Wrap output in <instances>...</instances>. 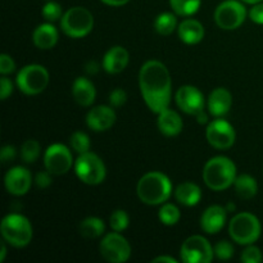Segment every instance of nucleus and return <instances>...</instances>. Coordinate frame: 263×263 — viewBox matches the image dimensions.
Here are the masks:
<instances>
[{"mask_svg":"<svg viewBox=\"0 0 263 263\" xmlns=\"http://www.w3.org/2000/svg\"><path fill=\"white\" fill-rule=\"evenodd\" d=\"M182 120L172 109H164L158 113V128L163 135L166 136H176L181 133L182 130Z\"/></svg>","mask_w":263,"mask_h":263,"instance_id":"obj_21","label":"nucleus"},{"mask_svg":"<svg viewBox=\"0 0 263 263\" xmlns=\"http://www.w3.org/2000/svg\"><path fill=\"white\" fill-rule=\"evenodd\" d=\"M229 233L235 243L240 246H251L261 236V222L252 213H238L229 225Z\"/></svg>","mask_w":263,"mask_h":263,"instance_id":"obj_5","label":"nucleus"},{"mask_svg":"<svg viewBox=\"0 0 263 263\" xmlns=\"http://www.w3.org/2000/svg\"><path fill=\"white\" fill-rule=\"evenodd\" d=\"M73 159L69 149L63 144H53L49 146L44 156L45 168L51 175H64L71 170Z\"/></svg>","mask_w":263,"mask_h":263,"instance_id":"obj_12","label":"nucleus"},{"mask_svg":"<svg viewBox=\"0 0 263 263\" xmlns=\"http://www.w3.org/2000/svg\"><path fill=\"white\" fill-rule=\"evenodd\" d=\"M58 31L54 27L51 23H44L36 27L33 31V44L37 46L39 49L43 50H48V49L54 48V45L58 41Z\"/></svg>","mask_w":263,"mask_h":263,"instance_id":"obj_23","label":"nucleus"},{"mask_svg":"<svg viewBox=\"0 0 263 263\" xmlns=\"http://www.w3.org/2000/svg\"><path fill=\"white\" fill-rule=\"evenodd\" d=\"M69 143H71L72 149L79 154L86 153L90 149L89 136L85 133H82V131H76V133L72 134L71 139H69Z\"/></svg>","mask_w":263,"mask_h":263,"instance_id":"obj_31","label":"nucleus"},{"mask_svg":"<svg viewBox=\"0 0 263 263\" xmlns=\"http://www.w3.org/2000/svg\"><path fill=\"white\" fill-rule=\"evenodd\" d=\"M241 2L247 3V4H257V3H262L263 0H241Z\"/></svg>","mask_w":263,"mask_h":263,"instance_id":"obj_47","label":"nucleus"},{"mask_svg":"<svg viewBox=\"0 0 263 263\" xmlns=\"http://www.w3.org/2000/svg\"><path fill=\"white\" fill-rule=\"evenodd\" d=\"M180 256L185 263H210L212 262L215 251L207 239L200 235H193L184 241Z\"/></svg>","mask_w":263,"mask_h":263,"instance_id":"obj_9","label":"nucleus"},{"mask_svg":"<svg viewBox=\"0 0 263 263\" xmlns=\"http://www.w3.org/2000/svg\"><path fill=\"white\" fill-rule=\"evenodd\" d=\"M226 217H228V210L221 205H211L200 218V226L202 230L207 234H217L223 229L226 223Z\"/></svg>","mask_w":263,"mask_h":263,"instance_id":"obj_17","label":"nucleus"},{"mask_svg":"<svg viewBox=\"0 0 263 263\" xmlns=\"http://www.w3.org/2000/svg\"><path fill=\"white\" fill-rule=\"evenodd\" d=\"M215 256L217 257L218 259H221V261H228V259H230L231 257L234 256V247L233 244L229 243V241H220V243L216 244L215 247Z\"/></svg>","mask_w":263,"mask_h":263,"instance_id":"obj_34","label":"nucleus"},{"mask_svg":"<svg viewBox=\"0 0 263 263\" xmlns=\"http://www.w3.org/2000/svg\"><path fill=\"white\" fill-rule=\"evenodd\" d=\"M116 122V112L113 107L107 105H98L89 110L86 116V123L89 128L97 133L107 131L115 125Z\"/></svg>","mask_w":263,"mask_h":263,"instance_id":"obj_16","label":"nucleus"},{"mask_svg":"<svg viewBox=\"0 0 263 263\" xmlns=\"http://www.w3.org/2000/svg\"><path fill=\"white\" fill-rule=\"evenodd\" d=\"M13 91V84L8 77L3 76L0 80V98L2 100H5Z\"/></svg>","mask_w":263,"mask_h":263,"instance_id":"obj_39","label":"nucleus"},{"mask_svg":"<svg viewBox=\"0 0 263 263\" xmlns=\"http://www.w3.org/2000/svg\"><path fill=\"white\" fill-rule=\"evenodd\" d=\"M246 17V7L236 0H226L221 3L215 12L216 23L222 30H235L240 27Z\"/></svg>","mask_w":263,"mask_h":263,"instance_id":"obj_10","label":"nucleus"},{"mask_svg":"<svg viewBox=\"0 0 263 263\" xmlns=\"http://www.w3.org/2000/svg\"><path fill=\"white\" fill-rule=\"evenodd\" d=\"M127 100V94L123 89H116L110 92L109 95V104L112 105L113 108H120L122 107L123 104Z\"/></svg>","mask_w":263,"mask_h":263,"instance_id":"obj_36","label":"nucleus"},{"mask_svg":"<svg viewBox=\"0 0 263 263\" xmlns=\"http://www.w3.org/2000/svg\"><path fill=\"white\" fill-rule=\"evenodd\" d=\"M236 179V167L228 157H213L205 163L203 170V180L210 189L221 192L231 185Z\"/></svg>","mask_w":263,"mask_h":263,"instance_id":"obj_3","label":"nucleus"},{"mask_svg":"<svg viewBox=\"0 0 263 263\" xmlns=\"http://www.w3.org/2000/svg\"><path fill=\"white\" fill-rule=\"evenodd\" d=\"M74 171L77 177L87 185H99L107 176L105 164L99 157L91 152L80 154L74 162Z\"/></svg>","mask_w":263,"mask_h":263,"instance_id":"obj_7","label":"nucleus"},{"mask_svg":"<svg viewBox=\"0 0 263 263\" xmlns=\"http://www.w3.org/2000/svg\"><path fill=\"white\" fill-rule=\"evenodd\" d=\"M263 259L261 249L254 246H249L241 253V261L244 263H261Z\"/></svg>","mask_w":263,"mask_h":263,"instance_id":"obj_35","label":"nucleus"},{"mask_svg":"<svg viewBox=\"0 0 263 263\" xmlns=\"http://www.w3.org/2000/svg\"><path fill=\"white\" fill-rule=\"evenodd\" d=\"M14 69L15 63L12 59V57H9L8 54H2V55H0V73H2L3 76H5V74L12 73Z\"/></svg>","mask_w":263,"mask_h":263,"instance_id":"obj_37","label":"nucleus"},{"mask_svg":"<svg viewBox=\"0 0 263 263\" xmlns=\"http://www.w3.org/2000/svg\"><path fill=\"white\" fill-rule=\"evenodd\" d=\"M61 27L69 37H84L91 32L94 27V17L86 8L73 7L62 15Z\"/></svg>","mask_w":263,"mask_h":263,"instance_id":"obj_6","label":"nucleus"},{"mask_svg":"<svg viewBox=\"0 0 263 263\" xmlns=\"http://www.w3.org/2000/svg\"><path fill=\"white\" fill-rule=\"evenodd\" d=\"M43 15L48 22H55L62 17V7L55 2H49L44 5Z\"/></svg>","mask_w":263,"mask_h":263,"instance_id":"obj_33","label":"nucleus"},{"mask_svg":"<svg viewBox=\"0 0 263 263\" xmlns=\"http://www.w3.org/2000/svg\"><path fill=\"white\" fill-rule=\"evenodd\" d=\"M4 184L8 193L15 197H22L27 194L30 190L32 185V176H31V172L25 167H13L5 175Z\"/></svg>","mask_w":263,"mask_h":263,"instance_id":"obj_15","label":"nucleus"},{"mask_svg":"<svg viewBox=\"0 0 263 263\" xmlns=\"http://www.w3.org/2000/svg\"><path fill=\"white\" fill-rule=\"evenodd\" d=\"M207 140L213 148L216 149H229L234 145L236 139L235 130L228 121L222 118L212 121L205 130Z\"/></svg>","mask_w":263,"mask_h":263,"instance_id":"obj_13","label":"nucleus"},{"mask_svg":"<svg viewBox=\"0 0 263 263\" xmlns=\"http://www.w3.org/2000/svg\"><path fill=\"white\" fill-rule=\"evenodd\" d=\"M202 0H170L171 8L177 15L189 17L197 13L200 8Z\"/></svg>","mask_w":263,"mask_h":263,"instance_id":"obj_28","label":"nucleus"},{"mask_svg":"<svg viewBox=\"0 0 263 263\" xmlns=\"http://www.w3.org/2000/svg\"><path fill=\"white\" fill-rule=\"evenodd\" d=\"M50 175L51 174L48 171V170L44 172H39V174L36 175V179H35V182L36 185H37V187H40V189H45V187L50 186L51 185Z\"/></svg>","mask_w":263,"mask_h":263,"instance_id":"obj_40","label":"nucleus"},{"mask_svg":"<svg viewBox=\"0 0 263 263\" xmlns=\"http://www.w3.org/2000/svg\"><path fill=\"white\" fill-rule=\"evenodd\" d=\"M234 187H235V194L238 195L240 199H252L256 197L257 192H258V185L254 177L251 175H240L234 181Z\"/></svg>","mask_w":263,"mask_h":263,"instance_id":"obj_25","label":"nucleus"},{"mask_svg":"<svg viewBox=\"0 0 263 263\" xmlns=\"http://www.w3.org/2000/svg\"><path fill=\"white\" fill-rule=\"evenodd\" d=\"M87 72L89 73H97L98 72V64L95 62H90L89 66H87Z\"/></svg>","mask_w":263,"mask_h":263,"instance_id":"obj_45","label":"nucleus"},{"mask_svg":"<svg viewBox=\"0 0 263 263\" xmlns=\"http://www.w3.org/2000/svg\"><path fill=\"white\" fill-rule=\"evenodd\" d=\"M175 197L180 204L186 205V207H194L202 199V190L194 182L186 181L177 185V187L175 189Z\"/></svg>","mask_w":263,"mask_h":263,"instance_id":"obj_24","label":"nucleus"},{"mask_svg":"<svg viewBox=\"0 0 263 263\" xmlns=\"http://www.w3.org/2000/svg\"><path fill=\"white\" fill-rule=\"evenodd\" d=\"M72 94H73L74 100L82 107H90L97 97L95 86L90 80L85 79V77H79L74 80L73 86H72Z\"/></svg>","mask_w":263,"mask_h":263,"instance_id":"obj_20","label":"nucleus"},{"mask_svg":"<svg viewBox=\"0 0 263 263\" xmlns=\"http://www.w3.org/2000/svg\"><path fill=\"white\" fill-rule=\"evenodd\" d=\"M3 239L15 248H23L32 240V226L22 215L12 213L3 218L2 226Z\"/></svg>","mask_w":263,"mask_h":263,"instance_id":"obj_4","label":"nucleus"},{"mask_svg":"<svg viewBox=\"0 0 263 263\" xmlns=\"http://www.w3.org/2000/svg\"><path fill=\"white\" fill-rule=\"evenodd\" d=\"M234 208H235V207H234V204H229L228 207H226V210H228V212H230V211H233Z\"/></svg>","mask_w":263,"mask_h":263,"instance_id":"obj_48","label":"nucleus"},{"mask_svg":"<svg viewBox=\"0 0 263 263\" xmlns=\"http://www.w3.org/2000/svg\"><path fill=\"white\" fill-rule=\"evenodd\" d=\"M233 97L225 87H218L211 92L208 98V109L213 117H222L230 110Z\"/></svg>","mask_w":263,"mask_h":263,"instance_id":"obj_19","label":"nucleus"},{"mask_svg":"<svg viewBox=\"0 0 263 263\" xmlns=\"http://www.w3.org/2000/svg\"><path fill=\"white\" fill-rule=\"evenodd\" d=\"M159 220L163 225L174 226L179 222L180 220V211L179 208L171 203H163V205L159 210Z\"/></svg>","mask_w":263,"mask_h":263,"instance_id":"obj_29","label":"nucleus"},{"mask_svg":"<svg viewBox=\"0 0 263 263\" xmlns=\"http://www.w3.org/2000/svg\"><path fill=\"white\" fill-rule=\"evenodd\" d=\"M105 230V225L100 218L98 217H87L80 223L79 231L84 238L86 239H97L103 235Z\"/></svg>","mask_w":263,"mask_h":263,"instance_id":"obj_26","label":"nucleus"},{"mask_svg":"<svg viewBox=\"0 0 263 263\" xmlns=\"http://www.w3.org/2000/svg\"><path fill=\"white\" fill-rule=\"evenodd\" d=\"M158 262L177 263V259L172 258V257H168V256H161V257H157V258H154V259H153V263H158Z\"/></svg>","mask_w":263,"mask_h":263,"instance_id":"obj_43","label":"nucleus"},{"mask_svg":"<svg viewBox=\"0 0 263 263\" xmlns=\"http://www.w3.org/2000/svg\"><path fill=\"white\" fill-rule=\"evenodd\" d=\"M0 158H2L3 163L5 162H12L15 158V148L12 145L3 146L2 152H0Z\"/></svg>","mask_w":263,"mask_h":263,"instance_id":"obj_41","label":"nucleus"},{"mask_svg":"<svg viewBox=\"0 0 263 263\" xmlns=\"http://www.w3.org/2000/svg\"><path fill=\"white\" fill-rule=\"evenodd\" d=\"M17 86L23 94L37 95L46 89L49 84V72L40 64H28L17 73Z\"/></svg>","mask_w":263,"mask_h":263,"instance_id":"obj_8","label":"nucleus"},{"mask_svg":"<svg viewBox=\"0 0 263 263\" xmlns=\"http://www.w3.org/2000/svg\"><path fill=\"white\" fill-rule=\"evenodd\" d=\"M139 86L144 102L154 113L167 109L171 102L172 84L171 76L163 63L158 61H148L139 72Z\"/></svg>","mask_w":263,"mask_h":263,"instance_id":"obj_1","label":"nucleus"},{"mask_svg":"<svg viewBox=\"0 0 263 263\" xmlns=\"http://www.w3.org/2000/svg\"><path fill=\"white\" fill-rule=\"evenodd\" d=\"M128 222H130V218H128V215L125 211L117 210L110 215L109 225L110 228L115 231H117V233L126 230L128 226Z\"/></svg>","mask_w":263,"mask_h":263,"instance_id":"obj_32","label":"nucleus"},{"mask_svg":"<svg viewBox=\"0 0 263 263\" xmlns=\"http://www.w3.org/2000/svg\"><path fill=\"white\" fill-rule=\"evenodd\" d=\"M5 256H7V246H5V241H2V252H0V262H4Z\"/></svg>","mask_w":263,"mask_h":263,"instance_id":"obj_46","label":"nucleus"},{"mask_svg":"<svg viewBox=\"0 0 263 263\" xmlns=\"http://www.w3.org/2000/svg\"><path fill=\"white\" fill-rule=\"evenodd\" d=\"M100 2H103L107 5H110V7H121V5L127 4L130 0H100Z\"/></svg>","mask_w":263,"mask_h":263,"instance_id":"obj_42","label":"nucleus"},{"mask_svg":"<svg viewBox=\"0 0 263 263\" xmlns=\"http://www.w3.org/2000/svg\"><path fill=\"white\" fill-rule=\"evenodd\" d=\"M136 192L141 202L145 204H163L171 197L172 184L162 172H148L139 180Z\"/></svg>","mask_w":263,"mask_h":263,"instance_id":"obj_2","label":"nucleus"},{"mask_svg":"<svg viewBox=\"0 0 263 263\" xmlns=\"http://www.w3.org/2000/svg\"><path fill=\"white\" fill-rule=\"evenodd\" d=\"M176 103L182 112L190 116H197L204 109V97L199 89L192 85H185L177 90Z\"/></svg>","mask_w":263,"mask_h":263,"instance_id":"obj_14","label":"nucleus"},{"mask_svg":"<svg viewBox=\"0 0 263 263\" xmlns=\"http://www.w3.org/2000/svg\"><path fill=\"white\" fill-rule=\"evenodd\" d=\"M21 156L25 163H33L40 156V144L33 139L26 140L21 148Z\"/></svg>","mask_w":263,"mask_h":263,"instance_id":"obj_30","label":"nucleus"},{"mask_svg":"<svg viewBox=\"0 0 263 263\" xmlns=\"http://www.w3.org/2000/svg\"><path fill=\"white\" fill-rule=\"evenodd\" d=\"M195 117L198 118V122L202 123V125H203V123H207L208 122L207 115H205V113H204V110H202V112H200V113H198V115L195 116Z\"/></svg>","mask_w":263,"mask_h":263,"instance_id":"obj_44","label":"nucleus"},{"mask_svg":"<svg viewBox=\"0 0 263 263\" xmlns=\"http://www.w3.org/2000/svg\"><path fill=\"white\" fill-rule=\"evenodd\" d=\"M128 51L123 46H113L103 58V68L108 73H121L128 64Z\"/></svg>","mask_w":263,"mask_h":263,"instance_id":"obj_18","label":"nucleus"},{"mask_svg":"<svg viewBox=\"0 0 263 263\" xmlns=\"http://www.w3.org/2000/svg\"><path fill=\"white\" fill-rule=\"evenodd\" d=\"M249 17L254 23L263 25V2L253 4L252 9L249 10Z\"/></svg>","mask_w":263,"mask_h":263,"instance_id":"obj_38","label":"nucleus"},{"mask_svg":"<svg viewBox=\"0 0 263 263\" xmlns=\"http://www.w3.org/2000/svg\"><path fill=\"white\" fill-rule=\"evenodd\" d=\"M177 27V20L175 17V14L168 12L161 13L158 17L154 21V28H156L157 32L159 35L168 36L171 35L175 31V28Z\"/></svg>","mask_w":263,"mask_h":263,"instance_id":"obj_27","label":"nucleus"},{"mask_svg":"<svg viewBox=\"0 0 263 263\" xmlns=\"http://www.w3.org/2000/svg\"><path fill=\"white\" fill-rule=\"evenodd\" d=\"M100 253L105 261L110 263H123L131 256V247L122 235L116 233L107 234L100 243Z\"/></svg>","mask_w":263,"mask_h":263,"instance_id":"obj_11","label":"nucleus"},{"mask_svg":"<svg viewBox=\"0 0 263 263\" xmlns=\"http://www.w3.org/2000/svg\"><path fill=\"white\" fill-rule=\"evenodd\" d=\"M179 36L182 43L189 44V45L198 44L204 37V27L199 21L189 18V20H185L180 23Z\"/></svg>","mask_w":263,"mask_h":263,"instance_id":"obj_22","label":"nucleus"}]
</instances>
